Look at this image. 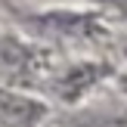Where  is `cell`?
<instances>
[{
	"instance_id": "6da1fadb",
	"label": "cell",
	"mask_w": 127,
	"mask_h": 127,
	"mask_svg": "<svg viewBox=\"0 0 127 127\" xmlns=\"http://www.w3.org/2000/svg\"><path fill=\"white\" fill-rule=\"evenodd\" d=\"M37 112H40V109H37L34 102H28V99L0 93V118H6V121H12V124H28Z\"/></svg>"
},
{
	"instance_id": "7a4b0ae2",
	"label": "cell",
	"mask_w": 127,
	"mask_h": 127,
	"mask_svg": "<svg viewBox=\"0 0 127 127\" xmlns=\"http://www.w3.org/2000/svg\"><path fill=\"white\" fill-rule=\"evenodd\" d=\"M121 90H124V93H127V78H121Z\"/></svg>"
}]
</instances>
